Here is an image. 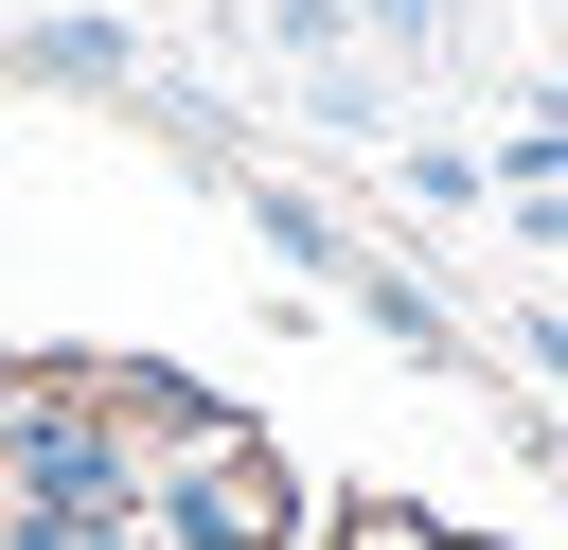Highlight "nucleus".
Here are the masks:
<instances>
[{
	"mask_svg": "<svg viewBox=\"0 0 568 550\" xmlns=\"http://www.w3.org/2000/svg\"><path fill=\"white\" fill-rule=\"evenodd\" d=\"M266 35L284 53H355V0H266Z\"/></svg>",
	"mask_w": 568,
	"mask_h": 550,
	"instance_id": "obj_1",
	"label": "nucleus"
}]
</instances>
